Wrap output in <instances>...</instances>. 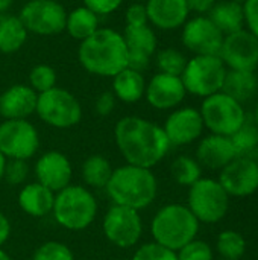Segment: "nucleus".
<instances>
[{
	"instance_id": "9",
	"label": "nucleus",
	"mask_w": 258,
	"mask_h": 260,
	"mask_svg": "<svg viewBox=\"0 0 258 260\" xmlns=\"http://www.w3.org/2000/svg\"><path fill=\"white\" fill-rule=\"evenodd\" d=\"M35 113L44 123L59 129L78 125L82 117L79 101L68 90L59 87L38 94Z\"/></svg>"
},
{
	"instance_id": "14",
	"label": "nucleus",
	"mask_w": 258,
	"mask_h": 260,
	"mask_svg": "<svg viewBox=\"0 0 258 260\" xmlns=\"http://www.w3.org/2000/svg\"><path fill=\"white\" fill-rule=\"evenodd\" d=\"M224 38L225 35L208 15H196L182 26V44L195 55H219Z\"/></svg>"
},
{
	"instance_id": "16",
	"label": "nucleus",
	"mask_w": 258,
	"mask_h": 260,
	"mask_svg": "<svg viewBox=\"0 0 258 260\" xmlns=\"http://www.w3.org/2000/svg\"><path fill=\"white\" fill-rule=\"evenodd\" d=\"M123 40L128 50V67L143 73L149 67L158 47V40L154 29L149 24L126 26Z\"/></svg>"
},
{
	"instance_id": "48",
	"label": "nucleus",
	"mask_w": 258,
	"mask_h": 260,
	"mask_svg": "<svg viewBox=\"0 0 258 260\" xmlns=\"http://www.w3.org/2000/svg\"><path fill=\"white\" fill-rule=\"evenodd\" d=\"M0 260H12L3 250H0Z\"/></svg>"
},
{
	"instance_id": "13",
	"label": "nucleus",
	"mask_w": 258,
	"mask_h": 260,
	"mask_svg": "<svg viewBox=\"0 0 258 260\" xmlns=\"http://www.w3.org/2000/svg\"><path fill=\"white\" fill-rule=\"evenodd\" d=\"M219 56L228 70L255 72L258 67V40L245 27L228 34L224 38Z\"/></svg>"
},
{
	"instance_id": "43",
	"label": "nucleus",
	"mask_w": 258,
	"mask_h": 260,
	"mask_svg": "<svg viewBox=\"0 0 258 260\" xmlns=\"http://www.w3.org/2000/svg\"><path fill=\"white\" fill-rule=\"evenodd\" d=\"M186 2L190 12H195L198 15H208V12L213 9L217 0H186Z\"/></svg>"
},
{
	"instance_id": "42",
	"label": "nucleus",
	"mask_w": 258,
	"mask_h": 260,
	"mask_svg": "<svg viewBox=\"0 0 258 260\" xmlns=\"http://www.w3.org/2000/svg\"><path fill=\"white\" fill-rule=\"evenodd\" d=\"M116 96L113 91H103L97 96L96 99V104H94V108H96V113L99 116H108L114 111L116 108Z\"/></svg>"
},
{
	"instance_id": "44",
	"label": "nucleus",
	"mask_w": 258,
	"mask_h": 260,
	"mask_svg": "<svg viewBox=\"0 0 258 260\" xmlns=\"http://www.w3.org/2000/svg\"><path fill=\"white\" fill-rule=\"evenodd\" d=\"M9 235H11V224L8 218L0 212V247L8 241Z\"/></svg>"
},
{
	"instance_id": "52",
	"label": "nucleus",
	"mask_w": 258,
	"mask_h": 260,
	"mask_svg": "<svg viewBox=\"0 0 258 260\" xmlns=\"http://www.w3.org/2000/svg\"><path fill=\"white\" fill-rule=\"evenodd\" d=\"M224 260H225V259H224Z\"/></svg>"
},
{
	"instance_id": "3",
	"label": "nucleus",
	"mask_w": 258,
	"mask_h": 260,
	"mask_svg": "<svg viewBox=\"0 0 258 260\" xmlns=\"http://www.w3.org/2000/svg\"><path fill=\"white\" fill-rule=\"evenodd\" d=\"M105 189L114 204L141 210L154 203L158 183L151 169L125 165L113 171Z\"/></svg>"
},
{
	"instance_id": "22",
	"label": "nucleus",
	"mask_w": 258,
	"mask_h": 260,
	"mask_svg": "<svg viewBox=\"0 0 258 260\" xmlns=\"http://www.w3.org/2000/svg\"><path fill=\"white\" fill-rule=\"evenodd\" d=\"M144 5L149 23L161 30L182 27L190 15L186 0H148Z\"/></svg>"
},
{
	"instance_id": "46",
	"label": "nucleus",
	"mask_w": 258,
	"mask_h": 260,
	"mask_svg": "<svg viewBox=\"0 0 258 260\" xmlns=\"http://www.w3.org/2000/svg\"><path fill=\"white\" fill-rule=\"evenodd\" d=\"M246 157H248V158H251L254 163H257L258 165V146L257 148H254V149H252V151H251V152H249Z\"/></svg>"
},
{
	"instance_id": "20",
	"label": "nucleus",
	"mask_w": 258,
	"mask_h": 260,
	"mask_svg": "<svg viewBox=\"0 0 258 260\" xmlns=\"http://www.w3.org/2000/svg\"><path fill=\"white\" fill-rule=\"evenodd\" d=\"M237 155L230 137L210 134L204 137L196 149V160L201 166L211 171H222Z\"/></svg>"
},
{
	"instance_id": "31",
	"label": "nucleus",
	"mask_w": 258,
	"mask_h": 260,
	"mask_svg": "<svg viewBox=\"0 0 258 260\" xmlns=\"http://www.w3.org/2000/svg\"><path fill=\"white\" fill-rule=\"evenodd\" d=\"M201 175L202 166L198 163V160L192 157L181 155L175 158V161L172 163V177L181 186H193L198 180L202 178Z\"/></svg>"
},
{
	"instance_id": "45",
	"label": "nucleus",
	"mask_w": 258,
	"mask_h": 260,
	"mask_svg": "<svg viewBox=\"0 0 258 260\" xmlns=\"http://www.w3.org/2000/svg\"><path fill=\"white\" fill-rule=\"evenodd\" d=\"M12 2L14 0H0V14H5L11 8Z\"/></svg>"
},
{
	"instance_id": "28",
	"label": "nucleus",
	"mask_w": 258,
	"mask_h": 260,
	"mask_svg": "<svg viewBox=\"0 0 258 260\" xmlns=\"http://www.w3.org/2000/svg\"><path fill=\"white\" fill-rule=\"evenodd\" d=\"M99 29V15L94 14L91 9L82 6H78L67 12L65 20V30L68 35L78 41H84L88 37H91Z\"/></svg>"
},
{
	"instance_id": "8",
	"label": "nucleus",
	"mask_w": 258,
	"mask_h": 260,
	"mask_svg": "<svg viewBox=\"0 0 258 260\" xmlns=\"http://www.w3.org/2000/svg\"><path fill=\"white\" fill-rule=\"evenodd\" d=\"M187 207L199 222L214 224L227 216L230 209V195L217 180L201 178L190 186Z\"/></svg>"
},
{
	"instance_id": "19",
	"label": "nucleus",
	"mask_w": 258,
	"mask_h": 260,
	"mask_svg": "<svg viewBox=\"0 0 258 260\" xmlns=\"http://www.w3.org/2000/svg\"><path fill=\"white\" fill-rule=\"evenodd\" d=\"M71 174L73 171L68 158L58 151H49L43 154L35 165L38 183L52 192H59L70 186Z\"/></svg>"
},
{
	"instance_id": "51",
	"label": "nucleus",
	"mask_w": 258,
	"mask_h": 260,
	"mask_svg": "<svg viewBox=\"0 0 258 260\" xmlns=\"http://www.w3.org/2000/svg\"><path fill=\"white\" fill-rule=\"evenodd\" d=\"M132 2H137V3H146L148 0H132Z\"/></svg>"
},
{
	"instance_id": "38",
	"label": "nucleus",
	"mask_w": 258,
	"mask_h": 260,
	"mask_svg": "<svg viewBox=\"0 0 258 260\" xmlns=\"http://www.w3.org/2000/svg\"><path fill=\"white\" fill-rule=\"evenodd\" d=\"M29 175V166L26 163V160H12L9 158V161L5 163V171H3V178L12 184H21L26 181Z\"/></svg>"
},
{
	"instance_id": "39",
	"label": "nucleus",
	"mask_w": 258,
	"mask_h": 260,
	"mask_svg": "<svg viewBox=\"0 0 258 260\" xmlns=\"http://www.w3.org/2000/svg\"><path fill=\"white\" fill-rule=\"evenodd\" d=\"M125 20H126V26H144V24H149L146 5L132 2V5L125 12Z\"/></svg>"
},
{
	"instance_id": "1",
	"label": "nucleus",
	"mask_w": 258,
	"mask_h": 260,
	"mask_svg": "<svg viewBox=\"0 0 258 260\" xmlns=\"http://www.w3.org/2000/svg\"><path fill=\"white\" fill-rule=\"evenodd\" d=\"M114 136L117 148L128 165L146 169L158 165L172 146L163 126L138 116L120 119Z\"/></svg>"
},
{
	"instance_id": "34",
	"label": "nucleus",
	"mask_w": 258,
	"mask_h": 260,
	"mask_svg": "<svg viewBox=\"0 0 258 260\" xmlns=\"http://www.w3.org/2000/svg\"><path fill=\"white\" fill-rule=\"evenodd\" d=\"M56 72L49 64H36L29 72V87L38 94L56 87Z\"/></svg>"
},
{
	"instance_id": "32",
	"label": "nucleus",
	"mask_w": 258,
	"mask_h": 260,
	"mask_svg": "<svg viewBox=\"0 0 258 260\" xmlns=\"http://www.w3.org/2000/svg\"><path fill=\"white\" fill-rule=\"evenodd\" d=\"M216 248L225 260H239L246 251V241L239 232L225 230L219 235Z\"/></svg>"
},
{
	"instance_id": "41",
	"label": "nucleus",
	"mask_w": 258,
	"mask_h": 260,
	"mask_svg": "<svg viewBox=\"0 0 258 260\" xmlns=\"http://www.w3.org/2000/svg\"><path fill=\"white\" fill-rule=\"evenodd\" d=\"M245 26L258 40V0H246L243 3Z\"/></svg>"
},
{
	"instance_id": "37",
	"label": "nucleus",
	"mask_w": 258,
	"mask_h": 260,
	"mask_svg": "<svg viewBox=\"0 0 258 260\" xmlns=\"http://www.w3.org/2000/svg\"><path fill=\"white\" fill-rule=\"evenodd\" d=\"M132 260H178V256L175 251L152 242V244H146L143 247H140Z\"/></svg>"
},
{
	"instance_id": "26",
	"label": "nucleus",
	"mask_w": 258,
	"mask_h": 260,
	"mask_svg": "<svg viewBox=\"0 0 258 260\" xmlns=\"http://www.w3.org/2000/svg\"><path fill=\"white\" fill-rule=\"evenodd\" d=\"M258 90V79L254 72L243 70H227L222 90L237 102L243 104L255 96Z\"/></svg>"
},
{
	"instance_id": "10",
	"label": "nucleus",
	"mask_w": 258,
	"mask_h": 260,
	"mask_svg": "<svg viewBox=\"0 0 258 260\" xmlns=\"http://www.w3.org/2000/svg\"><path fill=\"white\" fill-rule=\"evenodd\" d=\"M27 32L50 37L65 30L67 11L58 0H29L18 14Z\"/></svg>"
},
{
	"instance_id": "15",
	"label": "nucleus",
	"mask_w": 258,
	"mask_h": 260,
	"mask_svg": "<svg viewBox=\"0 0 258 260\" xmlns=\"http://www.w3.org/2000/svg\"><path fill=\"white\" fill-rule=\"evenodd\" d=\"M217 181L230 197H249L258 190V165L246 155H239L220 171Z\"/></svg>"
},
{
	"instance_id": "21",
	"label": "nucleus",
	"mask_w": 258,
	"mask_h": 260,
	"mask_svg": "<svg viewBox=\"0 0 258 260\" xmlns=\"http://www.w3.org/2000/svg\"><path fill=\"white\" fill-rule=\"evenodd\" d=\"M38 93L24 84H14L0 94V116L5 120L27 119L36 110Z\"/></svg>"
},
{
	"instance_id": "33",
	"label": "nucleus",
	"mask_w": 258,
	"mask_h": 260,
	"mask_svg": "<svg viewBox=\"0 0 258 260\" xmlns=\"http://www.w3.org/2000/svg\"><path fill=\"white\" fill-rule=\"evenodd\" d=\"M187 61V56L175 47H164L161 50H157L155 53V64L160 69V72L173 76L182 75Z\"/></svg>"
},
{
	"instance_id": "35",
	"label": "nucleus",
	"mask_w": 258,
	"mask_h": 260,
	"mask_svg": "<svg viewBox=\"0 0 258 260\" xmlns=\"http://www.w3.org/2000/svg\"><path fill=\"white\" fill-rule=\"evenodd\" d=\"M33 260H75L71 250L56 241L40 245L33 254Z\"/></svg>"
},
{
	"instance_id": "12",
	"label": "nucleus",
	"mask_w": 258,
	"mask_h": 260,
	"mask_svg": "<svg viewBox=\"0 0 258 260\" xmlns=\"http://www.w3.org/2000/svg\"><path fill=\"white\" fill-rule=\"evenodd\" d=\"M103 233L111 244L120 248L134 247L143 233L138 210L114 204L103 218Z\"/></svg>"
},
{
	"instance_id": "40",
	"label": "nucleus",
	"mask_w": 258,
	"mask_h": 260,
	"mask_svg": "<svg viewBox=\"0 0 258 260\" xmlns=\"http://www.w3.org/2000/svg\"><path fill=\"white\" fill-rule=\"evenodd\" d=\"M82 3L85 8L91 9L94 14L100 17V15H108L117 11L122 6L123 0H82Z\"/></svg>"
},
{
	"instance_id": "27",
	"label": "nucleus",
	"mask_w": 258,
	"mask_h": 260,
	"mask_svg": "<svg viewBox=\"0 0 258 260\" xmlns=\"http://www.w3.org/2000/svg\"><path fill=\"white\" fill-rule=\"evenodd\" d=\"M27 29L21 23L18 15L0 14V52L15 53L27 41Z\"/></svg>"
},
{
	"instance_id": "23",
	"label": "nucleus",
	"mask_w": 258,
	"mask_h": 260,
	"mask_svg": "<svg viewBox=\"0 0 258 260\" xmlns=\"http://www.w3.org/2000/svg\"><path fill=\"white\" fill-rule=\"evenodd\" d=\"M53 192L40 184L38 181L24 186L18 193V206L23 212L33 218H43L49 215L53 209Z\"/></svg>"
},
{
	"instance_id": "49",
	"label": "nucleus",
	"mask_w": 258,
	"mask_h": 260,
	"mask_svg": "<svg viewBox=\"0 0 258 260\" xmlns=\"http://www.w3.org/2000/svg\"><path fill=\"white\" fill-rule=\"evenodd\" d=\"M252 116H254V119H255V123L258 125V104H257V107H255V111H254V114H252Z\"/></svg>"
},
{
	"instance_id": "24",
	"label": "nucleus",
	"mask_w": 258,
	"mask_h": 260,
	"mask_svg": "<svg viewBox=\"0 0 258 260\" xmlns=\"http://www.w3.org/2000/svg\"><path fill=\"white\" fill-rule=\"evenodd\" d=\"M146 79L141 72L131 67H125L116 76H113V93L116 99L125 104H135L144 98Z\"/></svg>"
},
{
	"instance_id": "2",
	"label": "nucleus",
	"mask_w": 258,
	"mask_h": 260,
	"mask_svg": "<svg viewBox=\"0 0 258 260\" xmlns=\"http://www.w3.org/2000/svg\"><path fill=\"white\" fill-rule=\"evenodd\" d=\"M81 66L91 75L113 78L128 67V50L123 34L99 27L91 37L81 41L78 49Z\"/></svg>"
},
{
	"instance_id": "17",
	"label": "nucleus",
	"mask_w": 258,
	"mask_h": 260,
	"mask_svg": "<svg viewBox=\"0 0 258 260\" xmlns=\"http://www.w3.org/2000/svg\"><path fill=\"white\" fill-rule=\"evenodd\" d=\"M204 120L199 110L192 107H184L175 110L163 126L170 145L184 146L190 145L202 136Z\"/></svg>"
},
{
	"instance_id": "30",
	"label": "nucleus",
	"mask_w": 258,
	"mask_h": 260,
	"mask_svg": "<svg viewBox=\"0 0 258 260\" xmlns=\"http://www.w3.org/2000/svg\"><path fill=\"white\" fill-rule=\"evenodd\" d=\"M237 155H248L258 146V125L252 114H246L240 128L230 137Z\"/></svg>"
},
{
	"instance_id": "4",
	"label": "nucleus",
	"mask_w": 258,
	"mask_h": 260,
	"mask_svg": "<svg viewBox=\"0 0 258 260\" xmlns=\"http://www.w3.org/2000/svg\"><path fill=\"white\" fill-rule=\"evenodd\" d=\"M198 232L199 221L187 206L181 204H169L161 207L151 224L154 241L175 253L196 239Z\"/></svg>"
},
{
	"instance_id": "36",
	"label": "nucleus",
	"mask_w": 258,
	"mask_h": 260,
	"mask_svg": "<svg viewBox=\"0 0 258 260\" xmlns=\"http://www.w3.org/2000/svg\"><path fill=\"white\" fill-rule=\"evenodd\" d=\"M176 256L178 260H213V250L207 242L193 239L176 251Z\"/></svg>"
},
{
	"instance_id": "18",
	"label": "nucleus",
	"mask_w": 258,
	"mask_h": 260,
	"mask_svg": "<svg viewBox=\"0 0 258 260\" xmlns=\"http://www.w3.org/2000/svg\"><path fill=\"white\" fill-rule=\"evenodd\" d=\"M186 94L187 91L181 76H173L161 72L151 78V81L146 84L144 91L146 101L151 107L157 110H172L178 107L184 101Z\"/></svg>"
},
{
	"instance_id": "47",
	"label": "nucleus",
	"mask_w": 258,
	"mask_h": 260,
	"mask_svg": "<svg viewBox=\"0 0 258 260\" xmlns=\"http://www.w3.org/2000/svg\"><path fill=\"white\" fill-rule=\"evenodd\" d=\"M5 163H6V158L5 155L0 152V180L3 178V171H5Z\"/></svg>"
},
{
	"instance_id": "25",
	"label": "nucleus",
	"mask_w": 258,
	"mask_h": 260,
	"mask_svg": "<svg viewBox=\"0 0 258 260\" xmlns=\"http://www.w3.org/2000/svg\"><path fill=\"white\" fill-rule=\"evenodd\" d=\"M208 18L217 26V29L224 35L233 34L245 27L243 5L231 2V0L216 2L213 9L208 12Z\"/></svg>"
},
{
	"instance_id": "6",
	"label": "nucleus",
	"mask_w": 258,
	"mask_h": 260,
	"mask_svg": "<svg viewBox=\"0 0 258 260\" xmlns=\"http://www.w3.org/2000/svg\"><path fill=\"white\" fill-rule=\"evenodd\" d=\"M227 70L219 55H195L187 61L181 79L187 93L207 98L222 90Z\"/></svg>"
},
{
	"instance_id": "50",
	"label": "nucleus",
	"mask_w": 258,
	"mask_h": 260,
	"mask_svg": "<svg viewBox=\"0 0 258 260\" xmlns=\"http://www.w3.org/2000/svg\"><path fill=\"white\" fill-rule=\"evenodd\" d=\"M231 2H236V3H240V5H243L246 0H231Z\"/></svg>"
},
{
	"instance_id": "7",
	"label": "nucleus",
	"mask_w": 258,
	"mask_h": 260,
	"mask_svg": "<svg viewBox=\"0 0 258 260\" xmlns=\"http://www.w3.org/2000/svg\"><path fill=\"white\" fill-rule=\"evenodd\" d=\"M199 113L204 126L208 128L211 134L225 137H231L246 117L243 105L224 91L204 98Z\"/></svg>"
},
{
	"instance_id": "11",
	"label": "nucleus",
	"mask_w": 258,
	"mask_h": 260,
	"mask_svg": "<svg viewBox=\"0 0 258 260\" xmlns=\"http://www.w3.org/2000/svg\"><path fill=\"white\" fill-rule=\"evenodd\" d=\"M38 146V131L26 119L5 120L0 123V152L5 158L27 160L35 155Z\"/></svg>"
},
{
	"instance_id": "5",
	"label": "nucleus",
	"mask_w": 258,
	"mask_h": 260,
	"mask_svg": "<svg viewBox=\"0 0 258 260\" xmlns=\"http://www.w3.org/2000/svg\"><path fill=\"white\" fill-rule=\"evenodd\" d=\"M53 216L67 230L87 229L97 215V201L82 186H67L58 192L53 203Z\"/></svg>"
},
{
	"instance_id": "29",
	"label": "nucleus",
	"mask_w": 258,
	"mask_h": 260,
	"mask_svg": "<svg viewBox=\"0 0 258 260\" xmlns=\"http://www.w3.org/2000/svg\"><path fill=\"white\" fill-rule=\"evenodd\" d=\"M111 174V163L103 155H91L82 165V178L88 186L94 189L106 187Z\"/></svg>"
}]
</instances>
